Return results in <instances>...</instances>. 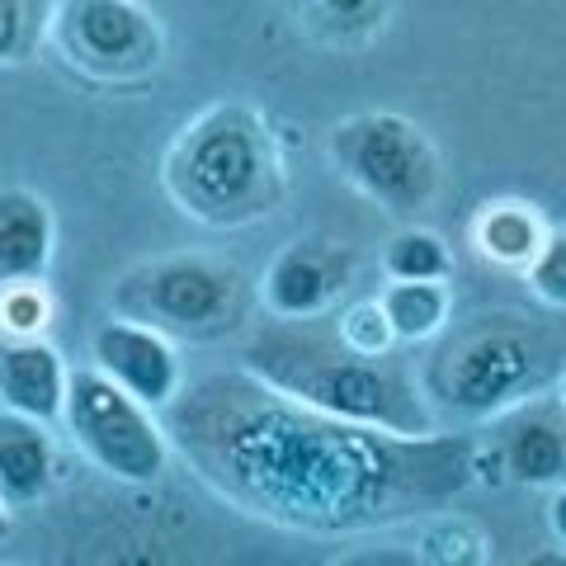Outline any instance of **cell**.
<instances>
[{
	"label": "cell",
	"mask_w": 566,
	"mask_h": 566,
	"mask_svg": "<svg viewBox=\"0 0 566 566\" xmlns=\"http://www.w3.org/2000/svg\"><path fill=\"white\" fill-rule=\"evenodd\" d=\"M0 401L20 416H33L39 424L57 420L62 401H66L62 354L43 340H33V335L0 340Z\"/></svg>",
	"instance_id": "12"
},
{
	"label": "cell",
	"mask_w": 566,
	"mask_h": 566,
	"mask_svg": "<svg viewBox=\"0 0 566 566\" xmlns=\"http://www.w3.org/2000/svg\"><path fill=\"white\" fill-rule=\"evenodd\" d=\"M331 156L340 175L387 212H424L439 193V151L401 114H354L331 128Z\"/></svg>",
	"instance_id": "6"
},
{
	"label": "cell",
	"mask_w": 566,
	"mask_h": 566,
	"mask_svg": "<svg viewBox=\"0 0 566 566\" xmlns=\"http://www.w3.org/2000/svg\"><path fill=\"white\" fill-rule=\"evenodd\" d=\"M52 482V444L33 416H0V495L6 505L39 501Z\"/></svg>",
	"instance_id": "14"
},
{
	"label": "cell",
	"mask_w": 566,
	"mask_h": 566,
	"mask_svg": "<svg viewBox=\"0 0 566 566\" xmlns=\"http://www.w3.org/2000/svg\"><path fill=\"white\" fill-rule=\"evenodd\" d=\"M495 449L515 482L562 486L566 482V401L562 392H534L495 416Z\"/></svg>",
	"instance_id": "10"
},
{
	"label": "cell",
	"mask_w": 566,
	"mask_h": 566,
	"mask_svg": "<svg viewBox=\"0 0 566 566\" xmlns=\"http://www.w3.org/2000/svg\"><path fill=\"white\" fill-rule=\"evenodd\" d=\"M335 335H340V345L359 349V354H387V349H392V340H397L378 303H354V307H345L340 322H335Z\"/></svg>",
	"instance_id": "18"
},
{
	"label": "cell",
	"mask_w": 566,
	"mask_h": 566,
	"mask_svg": "<svg viewBox=\"0 0 566 566\" xmlns=\"http://www.w3.org/2000/svg\"><path fill=\"white\" fill-rule=\"evenodd\" d=\"M166 189L180 212L208 227L270 218L283 199V161L274 133L245 104H212L166 151Z\"/></svg>",
	"instance_id": "3"
},
{
	"label": "cell",
	"mask_w": 566,
	"mask_h": 566,
	"mask_svg": "<svg viewBox=\"0 0 566 566\" xmlns=\"http://www.w3.org/2000/svg\"><path fill=\"white\" fill-rule=\"evenodd\" d=\"M29 33V0H0V57H20Z\"/></svg>",
	"instance_id": "21"
},
{
	"label": "cell",
	"mask_w": 566,
	"mask_h": 566,
	"mask_svg": "<svg viewBox=\"0 0 566 566\" xmlns=\"http://www.w3.org/2000/svg\"><path fill=\"white\" fill-rule=\"evenodd\" d=\"M91 349H95L99 374H109L142 406H166L180 392V359H175V349L161 331L123 316V322H104L95 331Z\"/></svg>",
	"instance_id": "11"
},
{
	"label": "cell",
	"mask_w": 566,
	"mask_h": 566,
	"mask_svg": "<svg viewBox=\"0 0 566 566\" xmlns=\"http://www.w3.org/2000/svg\"><path fill=\"white\" fill-rule=\"evenodd\" d=\"M52 39L71 66L99 81H137L161 66V24L137 0H62Z\"/></svg>",
	"instance_id": "8"
},
{
	"label": "cell",
	"mask_w": 566,
	"mask_h": 566,
	"mask_svg": "<svg viewBox=\"0 0 566 566\" xmlns=\"http://www.w3.org/2000/svg\"><path fill=\"white\" fill-rule=\"evenodd\" d=\"M543 222L534 208L524 203H486V212L476 218V245L482 255L505 264V270H528V260L543 245Z\"/></svg>",
	"instance_id": "16"
},
{
	"label": "cell",
	"mask_w": 566,
	"mask_h": 566,
	"mask_svg": "<svg viewBox=\"0 0 566 566\" xmlns=\"http://www.w3.org/2000/svg\"><path fill=\"white\" fill-rule=\"evenodd\" d=\"M547 524H553V534H557V543L566 547V482H562V491L553 495V505H547Z\"/></svg>",
	"instance_id": "23"
},
{
	"label": "cell",
	"mask_w": 566,
	"mask_h": 566,
	"mask_svg": "<svg viewBox=\"0 0 566 566\" xmlns=\"http://www.w3.org/2000/svg\"><path fill=\"white\" fill-rule=\"evenodd\" d=\"M528 283H534V293L543 297L547 307L566 312V232L543 237L538 255L528 260Z\"/></svg>",
	"instance_id": "19"
},
{
	"label": "cell",
	"mask_w": 566,
	"mask_h": 566,
	"mask_svg": "<svg viewBox=\"0 0 566 566\" xmlns=\"http://www.w3.org/2000/svg\"><path fill=\"white\" fill-rule=\"evenodd\" d=\"M557 392H562V401H566V374H562V378H557Z\"/></svg>",
	"instance_id": "25"
},
{
	"label": "cell",
	"mask_w": 566,
	"mask_h": 566,
	"mask_svg": "<svg viewBox=\"0 0 566 566\" xmlns=\"http://www.w3.org/2000/svg\"><path fill=\"white\" fill-rule=\"evenodd\" d=\"M378 307L397 340H430L449 322V289L444 279H392Z\"/></svg>",
	"instance_id": "15"
},
{
	"label": "cell",
	"mask_w": 566,
	"mask_h": 566,
	"mask_svg": "<svg viewBox=\"0 0 566 566\" xmlns=\"http://www.w3.org/2000/svg\"><path fill=\"white\" fill-rule=\"evenodd\" d=\"M10 534V515H6V495H0V538Z\"/></svg>",
	"instance_id": "24"
},
{
	"label": "cell",
	"mask_w": 566,
	"mask_h": 566,
	"mask_svg": "<svg viewBox=\"0 0 566 566\" xmlns=\"http://www.w3.org/2000/svg\"><path fill=\"white\" fill-rule=\"evenodd\" d=\"M0 322H6L14 335H33L48 322V297L43 289L29 283H6V297H0Z\"/></svg>",
	"instance_id": "20"
},
{
	"label": "cell",
	"mask_w": 566,
	"mask_h": 566,
	"mask_svg": "<svg viewBox=\"0 0 566 566\" xmlns=\"http://www.w3.org/2000/svg\"><path fill=\"white\" fill-rule=\"evenodd\" d=\"M322 6L340 20H368L374 10H382V0H322Z\"/></svg>",
	"instance_id": "22"
},
{
	"label": "cell",
	"mask_w": 566,
	"mask_h": 566,
	"mask_svg": "<svg viewBox=\"0 0 566 566\" xmlns=\"http://www.w3.org/2000/svg\"><path fill=\"white\" fill-rule=\"evenodd\" d=\"M354 279V251L331 237H297L274 255L264 274V307L274 316H322Z\"/></svg>",
	"instance_id": "9"
},
{
	"label": "cell",
	"mask_w": 566,
	"mask_h": 566,
	"mask_svg": "<svg viewBox=\"0 0 566 566\" xmlns=\"http://www.w3.org/2000/svg\"><path fill=\"white\" fill-rule=\"evenodd\" d=\"M382 270L392 279H449L453 274V255L424 227H406L392 237V245L382 251Z\"/></svg>",
	"instance_id": "17"
},
{
	"label": "cell",
	"mask_w": 566,
	"mask_h": 566,
	"mask_svg": "<svg viewBox=\"0 0 566 566\" xmlns=\"http://www.w3.org/2000/svg\"><path fill=\"white\" fill-rule=\"evenodd\" d=\"M241 368L326 416L378 424L392 434L434 430L430 406L406 378V368H397L387 354H359L340 345V335H316L293 316H279V326L260 331Z\"/></svg>",
	"instance_id": "2"
},
{
	"label": "cell",
	"mask_w": 566,
	"mask_h": 566,
	"mask_svg": "<svg viewBox=\"0 0 566 566\" xmlns=\"http://www.w3.org/2000/svg\"><path fill=\"white\" fill-rule=\"evenodd\" d=\"M52 255V218L48 203L29 189H0V289L29 283L48 270Z\"/></svg>",
	"instance_id": "13"
},
{
	"label": "cell",
	"mask_w": 566,
	"mask_h": 566,
	"mask_svg": "<svg viewBox=\"0 0 566 566\" xmlns=\"http://www.w3.org/2000/svg\"><path fill=\"white\" fill-rule=\"evenodd\" d=\"M66 430L95 463L118 476V482H156L166 472V430L151 420V411L133 392L99 374V368H76L66 374L62 401Z\"/></svg>",
	"instance_id": "7"
},
{
	"label": "cell",
	"mask_w": 566,
	"mask_h": 566,
	"mask_svg": "<svg viewBox=\"0 0 566 566\" xmlns=\"http://www.w3.org/2000/svg\"><path fill=\"white\" fill-rule=\"evenodd\" d=\"M562 374L557 335L524 316H476L434 354L430 392L463 420H495Z\"/></svg>",
	"instance_id": "4"
},
{
	"label": "cell",
	"mask_w": 566,
	"mask_h": 566,
	"mask_svg": "<svg viewBox=\"0 0 566 566\" xmlns=\"http://www.w3.org/2000/svg\"><path fill=\"white\" fill-rule=\"evenodd\" d=\"M114 307L175 340H218L245 316V279L232 264L203 255H175L142 264L114 289Z\"/></svg>",
	"instance_id": "5"
},
{
	"label": "cell",
	"mask_w": 566,
	"mask_h": 566,
	"mask_svg": "<svg viewBox=\"0 0 566 566\" xmlns=\"http://www.w3.org/2000/svg\"><path fill=\"white\" fill-rule=\"evenodd\" d=\"M166 434L237 510L303 534H368L449 505L472 449L449 434H392L279 392L251 368L175 392Z\"/></svg>",
	"instance_id": "1"
}]
</instances>
